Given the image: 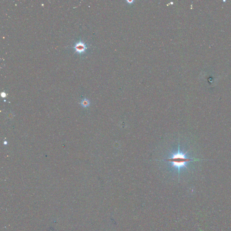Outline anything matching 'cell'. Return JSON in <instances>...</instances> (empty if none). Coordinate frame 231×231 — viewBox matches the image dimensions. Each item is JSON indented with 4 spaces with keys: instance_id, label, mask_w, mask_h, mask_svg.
Here are the masks:
<instances>
[{
    "instance_id": "obj_1",
    "label": "cell",
    "mask_w": 231,
    "mask_h": 231,
    "mask_svg": "<svg viewBox=\"0 0 231 231\" xmlns=\"http://www.w3.org/2000/svg\"><path fill=\"white\" fill-rule=\"evenodd\" d=\"M183 153L180 152V146H179V150L178 153L172 154L171 158L165 159V160L167 162L172 163V167H175L178 169L179 171V176L180 175V171L181 168H187L186 164L187 163L192 161H198L199 159H195V158H189L186 156V153Z\"/></svg>"
},
{
    "instance_id": "obj_5",
    "label": "cell",
    "mask_w": 231,
    "mask_h": 231,
    "mask_svg": "<svg viewBox=\"0 0 231 231\" xmlns=\"http://www.w3.org/2000/svg\"><path fill=\"white\" fill-rule=\"evenodd\" d=\"M1 95H2V97H5L6 96V94H5V93H4V92H3V93H2V94H1Z\"/></svg>"
},
{
    "instance_id": "obj_4",
    "label": "cell",
    "mask_w": 231,
    "mask_h": 231,
    "mask_svg": "<svg viewBox=\"0 0 231 231\" xmlns=\"http://www.w3.org/2000/svg\"><path fill=\"white\" fill-rule=\"evenodd\" d=\"M126 2H127V3L129 4H132L135 1L134 0H126Z\"/></svg>"
},
{
    "instance_id": "obj_3",
    "label": "cell",
    "mask_w": 231,
    "mask_h": 231,
    "mask_svg": "<svg viewBox=\"0 0 231 231\" xmlns=\"http://www.w3.org/2000/svg\"><path fill=\"white\" fill-rule=\"evenodd\" d=\"M81 104L83 107H88V106H89V105H90V102L87 99H83L82 101L81 102Z\"/></svg>"
},
{
    "instance_id": "obj_2",
    "label": "cell",
    "mask_w": 231,
    "mask_h": 231,
    "mask_svg": "<svg viewBox=\"0 0 231 231\" xmlns=\"http://www.w3.org/2000/svg\"><path fill=\"white\" fill-rule=\"evenodd\" d=\"M75 52L81 54L85 52L87 49L86 44L82 41H80L74 44L73 47Z\"/></svg>"
}]
</instances>
